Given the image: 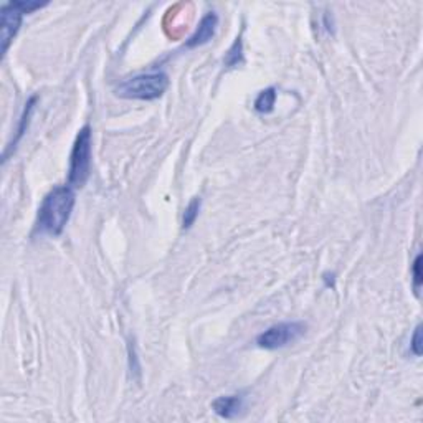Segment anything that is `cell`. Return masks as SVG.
Instances as JSON below:
<instances>
[{
	"label": "cell",
	"mask_w": 423,
	"mask_h": 423,
	"mask_svg": "<svg viewBox=\"0 0 423 423\" xmlns=\"http://www.w3.org/2000/svg\"><path fill=\"white\" fill-rule=\"evenodd\" d=\"M77 195L70 185H58L45 195L37 215V231L43 235H62L73 214Z\"/></svg>",
	"instance_id": "6da1fadb"
},
{
	"label": "cell",
	"mask_w": 423,
	"mask_h": 423,
	"mask_svg": "<svg viewBox=\"0 0 423 423\" xmlns=\"http://www.w3.org/2000/svg\"><path fill=\"white\" fill-rule=\"evenodd\" d=\"M93 159V133L89 126H83L75 139L72 154H70L68 185L72 189H82L92 175Z\"/></svg>",
	"instance_id": "7a4b0ae2"
},
{
	"label": "cell",
	"mask_w": 423,
	"mask_h": 423,
	"mask_svg": "<svg viewBox=\"0 0 423 423\" xmlns=\"http://www.w3.org/2000/svg\"><path fill=\"white\" fill-rule=\"evenodd\" d=\"M169 87V77L164 72L144 73L126 79L116 88L118 97L139 101H154L163 97Z\"/></svg>",
	"instance_id": "3957f363"
},
{
	"label": "cell",
	"mask_w": 423,
	"mask_h": 423,
	"mask_svg": "<svg viewBox=\"0 0 423 423\" xmlns=\"http://www.w3.org/2000/svg\"><path fill=\"white\" fill-rule=\"evenodd\" d=\"M47 5L40 2H9L4 4L0 9V27H2V53H7L10 43L13 42L15 35L18 33L20 25H22V18L25 13H32L33 10H38Z\"/></svg>",
	"instance_id": "277c9868"
},
{
	"label": "cell",
	"mask_w": 423,
	"mask_h": 423,
	"mask_svg": "<svg viewBox=\"0 0 423 423\" xmlns=\"http://www.w3.org/2000/svg\"><path fill=\"white\" fill-rule=\"evenodd\" d=\"M306 332V324L301 321H291V322H280V324H275L266 329L265 332L256 337V344L261 349H281V347H286L293 342L300 341L301 337L304 336Z\"/></svg>",
	"instance_id": "5b68a950"
},
{
	"label": "cell",
	"mask_w": 423,
	"mask_h": 423,
	"mask_svg": "<svg viewBox=\"0 0 423 423\" xmlns=\"http://www.w3.org/2000/svg\"><path fill=\"white\" fill-rule=\"evenodd\" d=\"M216 25H219V17H216V13L209 12L202 20H200L199 27L192 33V37L185 42V48H197V47H202L205 43H209L210 40L215 37Z\"/></svg>",
	"instance_id": "8992f818"
},
{
	"label": "cell",
	"mask_w": 423,
	"mask_h": 423,
	"mask_svg": "<svg viewBox=\"0 0 423 423\" xmlns=\"http://www.w3.org/2000/svg\"><path fill=\"white\" fill-rule=\"evenodd\" d=\"M211 409L221 419L231 420L238 417L245 409V397L243 395H226L219 397L211 402Z\"/></svg>",
	"instance_id": "52a82bcc"
},
{
	"label": "cell",
	"mask_w": 423,
	"mask_h": 423,
	"mask_svg": "<svg viewBox=\"0 0 423 423\" xmlns=\"http://www.w3.org/2000/svg\"><path fill=\"white\" fill-rule=\"evenodd\" d=\"M35 103H37V97L30 98V99H28V103L25 104L23 114H22V118H20V124H18V129H17V136H15V139L12 141V143H10L9 149L5 150V154H4V160H7L10 150L17 148V144L20 143V139L23 138L25 131H27V128H28V123H30V116H32V111H33V108H35Z\"/></svg>",
	"instance_id": "ba28073f"
},
{
	"label": "cell",
	"mask_w": 423,
	"mask_h": 423,
	"mask_svg": "<svg viewBox=\"0 0 423 423\" xmlns=\"http://www.w3.org/2000/svg\"><path fill=\"white\" fill-rule=\"evenodd\" d=\"M243 63H245L243 42H241V37H238L234 42V45L229 48V52H226L225 58H224V65L226 68H236Z\"/></svg>",
	"instance_id": "9c48e42d"
},
{
	"label": "cell",
	"mask_w": 423,
	"mask_h": 423,
	"mask_svg": "<svg viewBox=\"0 0 423 423\" xmlns=\"http://www.w3.org/2000/svg\"><path fill=\"white\" fill-rule=\"evenodd\" d=\"M276 103V89L275 88H266L261 92L255 99V109L258 111L260 114H268L275 109Z\"/></svg>",
	"instance_id": "30bf717a"
},
{
	"label": "cell",
	"mask_w": 423,
	"mask_h": 423,
	"mask_svg": "<svg viewBox=\"0 0 423 423\" xmlns=\"http://www.w3.org/2000/svg\"><path fill=\"white\" fill-rule=\"evenodd\" d=\"M200 209H202V199L194 197L190 200V204L184 210V219H182V226L185 230L190 229L195 224V220L199 219Z\"/></svg>",
	"instance_id": "8fae6325"
},
{
	"label": "cell",
	"mask_w": 423,
	"mask_h": 423,
	"mask_svg": "<svg viewBox=\"0 0 423 423\" xmlns=\"http://www.w3.org/2000/svg\"><path fill=\"white\" fill-rule=\"evenodd\" d=\"M410 351L415 357L422 356V327L417 326L414 331V336H412L410 341Z\"/></svg>",
	"instance_id": "7c38bea8"
},
{
	"label": "cell",
	"mask_w": 423,
	"mask_h": 423,
	"mask_svg": "<svg viewBox=\"0 0 423 423\" xmlns=\"http://www.w3.org/2000/svg\"><path fill=\"white\" fill-rule=\"evenodd\" d=\"M422 263V255H417V258L414 261V266H412V273H414V290L415 293L419 295L420 293V288H422V273H420V265Z\"/></svg>",
	"instance_id": "4fadbf2b"
}]
</instances>
